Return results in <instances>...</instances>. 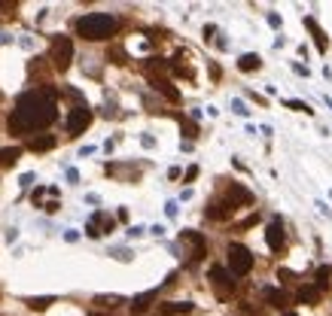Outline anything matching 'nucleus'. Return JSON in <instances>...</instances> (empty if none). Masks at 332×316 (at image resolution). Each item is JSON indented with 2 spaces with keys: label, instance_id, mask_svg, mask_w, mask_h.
<instances>
[{
  "label": "nucleus",
  "instance_id": "obj_1",
  "mask_svg": "<svg viewBox=\"0 0 332 316\" xmlns=\"http://www.w3.org/2000/svg\"><path fill=\"white\" fill-rule=\"evenodd\" d=\"M58 119L55 107V88H34L24 91L15 100V110L9 116V131L12 134H31L37 128H46Z\"/></svg>",
  "mask_w": 332,
  "mask_h": 316
},
{
  "label": "nucleus",
  "instance_id": "obj_2",
  "mask_svg": "<svg viewBox=\"0 0 332 316\" xmlns=\"http://www.w3.org/2000/svg\"><path fill=\"white\" fill-rule=\"evenodd\" d=\"M119 30V18L116 15H107V12H88L82 18H76V33L82 40H110L113 33Z\"/></svg>",
  "mask_w": 332,
  "mask_h": 316
},
{
  "label": "nucleus",
  "instance_id": "obj_3",
  "mask_svg": "<svg viewBox=\"0 0 332 316\" xmlns=\"http://www.w3.org/2000/svg\"><path fill=\"white\" fill-rule=\"evenodd\" d=\"M253 268V253L244 243H232L229 247V274L232 277H247Z\"/></svg>",
  "mask_w": 332,
  "mask_h": 316
},
{
  "label": "nucleus",
  "instance_id": "obj_4",
  "mask_svg": "<svg viewBox=\"0 0 332 316\" xmlns=\"http://www.w3.org/2000/svg\"><path fill=\"white\" fill-rule=\"evenodd\" d=\"M52 64H55V70H67L70 67V61H73V43H70V37H55L52 40Z\"/></svg>",
  "mask_w": 332,
  "mask_h": 316
},
{
  "label": "nucleus",
  "instance_id": "obj_5",
  "mask_svg": "<svg viewBox=\"0 0 332 316\" xmlns=\"http://www.w3.org/2000/svg\"><path fill=\"white\" fill-rule=\"evenodd\" d=\"M88 125H92V110L88 107H73L70 116H67V131L70 134H82Z\"/></svg>",
  "mask_w": 332,
  "mask_h": 316
},
{
  "label": "nucleus",
  "instance_id": "obj_6",
  "mask_svg": "<svg viewBox=\"0 0 332 316\" xmlns=\"http://www.w3.org/2000/svg\"><path fill=\"white\" fill-rule=\"evenodd\" d=\"M265 240H268V250L271 253H281L284 243H287V234H284V222L281 219H271L268 228H265Z\"/></svg>",
  "mask_w": 332,
  "mask_h": 316
},
{
  "label": "nucleus",
  "instance_id": "obj_7",
  "mask_svg": "<svg viewBox=\"0 0 332 316\" xmlns=\"http://www.w3.org/2000/svg\"><path fill=\"white\" fill-rule=\"evenodd\" d=\"M210 280H214V286L220 289V295H226L232 286H235V280H232V274L226 271V268H220V265H214L210 268Z\"/></svg>",
  "mask_w": 332,
  "mask_h": 316
},
{
  "label": "nucleus",
  "instance_id": "obj_8",
  "mask_svg": "<svg viewBox=\"0 0 332 316\" xmlns=\"http://www.w3.org/2000/svg\"><path fill=\"white\" fill-rule=\"evenodd\" d=\"M229 204L238 210V207H247V204H253V195L244 189V186H238V183H232L229 186Z\"/></svg>",
  "mask_w": 332,
  "mask_h": 316
},
{
  "label": "nucleus",
  "instance_id": "obj_9",
  "mask_svg": "<svg viewBox=\"0 0 332 316\" xmlns=\"http://www.w3.org/2000/svg\"><path fill=\"white\" fill-rule=\"evenodd\" d=\"M149 82H153V88H156V91H162L168 100H180V91H177V88H174L165 76H149Z\"/></svg>",
  "mask_w": 332,
  "mask_h": 316
},
{
  "label": "nucleus",
  "instance_id": "obj_10",
  "mask_svg": "<svg viewBox=\"0 0 332 316\" xmlns=\"http://www.w3.org/2000/svg\"><path fill=\"white\" fill-rule=\"evenodd\" d=\"M232 213H235V207H232L229 201H217V204L207 207V216H210V219H229Z\"/></svg>",
  "mask_w": 332,
  "mask_h": 316
},
{
  "label": "nucleus",
  "instance_id": "obj_11",
  "mask_svg": "<svg viewBox=\"0 0 332 316\" xmlns=\"http://www.w3.org/2000/svg\"><path fill=\"white\" fill-rule=\"evenodd\" d=\"M162 316H174V313H192V304L189 301H171V304H162L159 307Z\"/></svg>",
  "mask_w": 332,
  "mask_h": 316
},
{
  "label": "nucleus",
  "instance_id": "obj_12",
  "mask_svg": "<svg viewBox=\"0 0 332 316\" xmlns=\"http://www.w3.org/2000/svg\"><path fill=\"white\" fill-rule=\"evenodd\" d=\"M238 67H241L244 73H250V70H259V67H262V58H259V55H253V52H247V55H241Z\"/></svg>",
  "mask_w": 332,
  "mask_h": 316
},
{
  "label": "nucleus",
  "instance_id": "obj_13",
  "mask_svg": "<svg viewBox=\"0 0 332 316\" xmlns=\"http://www.w3.org/2000/svg\"><path fill=\"white\" fill-rule=\"evenodd\" d=\"M27 146H31L34 152H49V149L55 146V137H52V134H43V137H34Z\"/></svg>",
  "mask_w": 332,
  "mask_h": 316
},
{
  "label": "nucleus",
  "instance_id": "obj_14",
  "mask_svg": "<svg viewBox=\"0 0 332 316\" xmlns=\"http://www.w3.org/2000/svg\"><path fill=\"white\" fill-rule=\"evenodd\" d=\"M320 295H323V292H320L317 286H302V289H299V301H302V304H317Z\"/></svg>",
  "mask_w": 332,
  "mask_h": 316
},
{
  "label": "nucleus",
  "instance_id": "obj_15",
  "mask_svg": "<svg viewBox=\"0 0 332 316\" xmlns=\"http://www.w3.org/2000/svg\"><path fill=\"white\" fill-rule=\"evenodd\" d=\"M18 155H21L18 146H6V149H0V167H12V164L18 161Z\"/></svg>",
  "mask_w": 332,
  "mask_h": 316
},
{
  "label": "nucleus",
  "instance_id": "obj_16",
  "mask_svg": "<svg viewBox=\"0 0 332 316\" xmlns=\"http://www.w3.org/2000/svg\"><path fill=\"white\" fill-rule=\"evenodd\" d=\"M262 295H265V301H268L271 307H287V292H281V289H265Z\"/></svg>",
  "mask_w": 332,
  "mask_h": 316
},
{
  "label": "nucleus",
  "instance_id": "obj_17",
  "mask_svg": "<svg viewBox=\"0 0 332 316\" xmlns=\"http://www.w3.org/2000/svg\"><path fill=\"white\" fill-rule=\"evenodd\" d=\"M153 298H156V292H143V295H137V298L131 301V310H134V313H143V310H149Z\"/></svg>",
  "mask_w": 332,
  "mask_h": 316
},
{
  "label": "nucleus",
  "instance_id": "obj_18",
  "mask_svg": "<svg viewBox=\"0 0 332 316\" xmlns=\"http://www.w3.org/2000/svg\"><path fill=\"white\" fill-rule=\"evenodd\" d=\"M305 24L311 27V33H314V40H317V49H320V52H326V37H323V30L317 27V21H314V18H305Z\"/></svg>",
  "mask_w": 332,
  "mask_h": 316
},
{
  "label": "nucleus",
  "instance_id": "obj_19",
  "mask_svg": "<svg viewBox=\"0 0 332 316\" xmlns=\"http://www.w3.org/2000/svg\"><path fill=\"white\" fill-rule=\"evenodd\" d=\"M95 304H98V307H116V304H122V298H119V295H98Z\"/></svg>",
  "mask_w": 332,
  "mask_h": 316
},
{
  "label": "nucleus",
  "instance_id": "obj_20",
  "mask_svg": "<svg viewBox=\"0 0 332 316\" xmlns=\"http://www.w3.org/2000/svg\"><path fill=\"white\" fill-rule=\"evenodd\" d=\"M49 304H55V298H49V295L46 298H27V307L31 310H46Z\"/></svg>",
  "mask_w": 332,
  "mask_h": 316
},
{
  "label": "nucleus",
  "instance_id": "obj_21",
  "mask_svg": "<svg viewBox=\"0 0 332 316\" xmlns=\"http://www.w3.org/2000/svg\"><path fill=\"white\" fill-rule=\"evenodd\" d=\"M329 280H332V271H329V268H317V289H320V292L329 286Z\"/></svg>",
  "mask_w": 332,
  "mask_h": 316
},
{
  "label": "nucleus",
  "instance_id": "obj_22",
  "mask_svg": "<svg viewBox=\"0 0 332 316\" xmlns=\"http://www.w3.org/2000/svg\"><path fill=\"white\" fill-rule=\"evenodd\" d=\"M180 125H183V134H186V137H198V128H195L189 119H180Z\"/></svg>",
  "mask_w": 332,
  "mask_h": 316
},
{
  "label": "nucleus",
  "instance_id": "obj_23",
  "mask_svg": "<svg viewBox=\"0 0 332 316\" xmlns=\"http://www.w3.org/2000/svg\"><path fill=\"white\" fill-rule=\"evenodd\" d=\"M110 58H113V64H125V52L122 49H110Z\"/></svg>",
  "mask_w": 332,
  "mask_h": 316
},
{
  "label": "nucleus",
  "instance_id": "obj_24",
  "mask_svg": "<svg viewBox=\"0 0 332 316\" xmlns=\"http://www.w3.org/2000/svg\"><path fill=\"white\" fill-rule=\"evenodd\" d=\"M12 9H15V3H0V18H9Z\"/></svg>",
  "mask_w": 332,
  "mask_h": 316
},
{
  "label": "nucleus",
  "instance_id": "obj_25",
  "mask_svg": "<svg viewBox=\"0 0 332 316\" xmlns=\"http://www.w3.org/2000/svg\"><path fill=\"white\" fill-rule=\"evenodd\" d=\"M290 107H293V110H302V113H311V107L302 103V100H290Z\"/></svg>",
  "mask_w": 332,
  "mask_h": 316
},
{
  "label": "nucleus",
  "instance_id": "obj_26",
  "mask_svg": "<svg viewBox=\"0 0 332 316\" xmlns=\"http://www.w3.org/2000/svg\"><path fill=\"white\" fill-rule=\"evenodd\" d=\"M195 177H198V167H189V170H186V183H189V180H195Z\"/></svg>",
  "mask_w": 332,
  "mask_h": 316
},
{
  "label": "nucleus",
  "instance_id": "obj_27",
  "mask_svg": "<svg viewBox=\"0 0 332 316\" xmlns=\"http://www.w3.org/2000/svg\"><path fill=\"white\" fill-rule=\"evenodd\" d=\"M284 316H299V313H284Z\"/></svg>",
  "mask_w": 332,
  "mask_h": 316
}]
</instances>
